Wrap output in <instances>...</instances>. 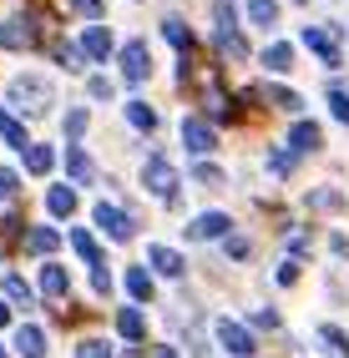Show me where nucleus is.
<instances>
[{
  "mask_svg": "<svg viewBox=\"0 0 349 358\" xmlns=\"http://www.w3.org/2000/svg\"><path fill=\"white\" fill-rule=\"evenodd\" d=\"M46 207H51V217H71L76 212V187H51V192H46Z\"/></svg>",
  "mask_w": 349,
  "mask_h": 358,
  "instance_id": "nucleus-23",
  "label": "nucleus"
},
{
  "mask_svg": "<svg viewBox=\"0 0 349 358\" xmlns=\"http://www.w3.org/2000/svg\"><path fill=\"white\" fill-rule=\"evenodd\" d=\"M314 333H319V343L329 348L334 358H349V333H344V328H334V323H319Z\"/></svg>",
  "mask_w": 349,
  "mask_h": 358,
  "instance_id": "nucleus-24",
  "label": "nucleus"
},
{
  "mask_svg": "<svg viewBox=\"0 0 349 358\" xmlns=\"http://www.w3.org/2000/svg\"><path fill=\"white\" fill-rule=\"evenodd\" d=\"M289 166H294V152H268V172L273 177H289Z\"/></svg>",
  "mask_w": 349,
  "mask_h": 358,
  "instance_id": "nucleus-40",
  "label": "nucleus"
},
{
  "mask_svg": "<svg viewBox=\"0 0 349 358\" xmlns=\"http://www.w3.org/2000/svg\"><path fill=\"white\" fill-rule=\"evenodd\" d=\"M15 192H20V177L11 172V166H0V202H11Z\"/></svg>",
  "mask_w": 349,
  "mask_h": 358,
  "instance_id": "nucleus-39",
  "label": "nucleus"
},
{
  "mask_svg": "<svg viewBox=\"0 0 349 358\" xmlns=\"http://www.w3.org/2000/svg\"><path fill=\"white\" fill-rule=\"evenodd\" d=\"M66 237H71V248L81 252V262H91V268H102V248H97V237H91L86 227H71Z\"/></svg>",
  "mask_w": 349,
  "mask_h": 358,
  "instance_id": "nucleus-21",
  "label": "nucleus"
},
{
  "mask_svg": "<svg viewBox=\"0 0 349 358\" xmlns=\"http://www.w3.org/2000/svg\"><path fill=\"white\" fill-rule=\"evenodd\" d=\"M142 187L152 197H162V202H177V187H182V177H177V166L162 157V152H152L147 162H142Z\"/></svg>",
  "mask_w": 349,
  "mask_h": 358,
  "instance_id": "nucleus-2",
  "label": "nucleus"
},
{
  "mask_svg": "<svg viewBox=\"0 0 349 358\" xmlns=\"http://www.w3.org/2000/svg\"><path fill=\"white\" fill-rule=\"evenodd\" d=\"M329 111H334V122H344V127H349V91L329 86Z\"/></svg>",
  "mask_w": 349,
  "mask_h": 358,
  "instance_id": "nucleus-35",
  "label": "nucleus"
},
{
  "mask_svg": "<svg viewBox=\"0 0 349 358\" xmlns=\"http://www.w3.org/2000/svg\"><path fill=\"white\" fill-rule=\"evenodd\" d=\"M228 257H248V237H228Z\"/></svg>",
  "mask_w": 349,
  "mask_h": 358,
  "instance_id": "nucleus-45",
  "label": "nucleus"
},
{
  "mask_svg": "<svg viewBox=\"0 0 349 358\" xmlns=\"http://www.w3.org/2000/svg\"><path fill=\"white\" fill-rule=\"evenodd\" d=\"M86 91H91L97 101H111V91H116V86H111L107 76H91V81H86Z\"/></svg>",
  "mask_w": 349,
  "mask_h": 358,
  "instance_id": "nucleus-41",
  "label": "nucleus"
},
{
  "mask_svg": "<svg viewBox=\"0 0 349 358\" xmlns=\"http://www.w3.org/2000/svg\"><path fill=\"white\" fill-rule=\"evenodd\" d=\"M66 177H71L76 187H91L97 182V162H91L81 147H66Z\"/></svg>",
  "mask_w": 349,
  "mask_h": 358,
  "instance_id": "nucleus-10",
  "label": "nucleus"
},
{
  "mask_svg": "<svg viewBox=\"0 0 349 358\" xmlns=\"http://www.w3.org/2000/svg\"><path fill=\"white\" fill-rule=\"evenodd\" d=\"M182 147L207 157V152H218V127L213 122H203V116H182Z\"/></svg>",
  "mask_w": 349,
  "mask_h": 358,
  "instance_id": "nucleus-4",
  "label": "nucleus"
},
{
  "mask_svg": "<svg viewBox=\"0 0 349 358\" xmlns=\"http://www.w3.org/2000/svg\"><path fill=\"white\" fill-rule=\"evenodd\" d=\"M218 51H228V56H238V61H243V56H248V45H243L238 31H218Z\"/></svg>",
  "mask_w": 349,
  "mask_h": 358,
  "instance_id": "nucleus-33",
  "label": "nucleus"
},
{
  "mask_svg": "<svg viewBox=\"0 0 349 358\" xmlns=\"http://www.w3.org/2000/svg\"><path fill=\"white\" fill-rule=\"evenodd\" d=\"M6 298H11V303H26V308H36V293H31V282L20 278V273H6Z\"/></svg>",
  "mask_w": 349,
  "mask_h": 358,
  "instance_id": "nucleus-29",
  "label": "nucleus"
},
{
  "mask_svg": "<svg viewBox=\"0 0 349 358\" xmlns=\"http://www.w3.org/2000/svg\"><path fill=\"white\" fill-rule=\"evenodd\" d=\"M127 122H132L137 131H147V136H152V131H157V111H152L147 101H127Z\"/></svg>",
  "mask_w": 349,
  "mask_h": 358,
  "instance_id": "nucleus-27",
  "label": "nucleus"
},
{
  "mask_svg": "<svg viewBox=\"0 0 349 358\" xmlns=\"http://www.w3.org/2000/svg\"><path fill=\"white\" fill-rule=\"evenodd\" d=\"M278 282H299V262H284V268H278Z\"/></svg>",
  "mask_w": 349,
  "mask_h": 358,
  "instance_id": "nucleus-46",
  "label": "nucleus"
},
{
  "mask_svg": "<svg viewBox=\"0 0 349 358\" xmlns=\"http://www.w3.org/2000/svg\"><path fill=\"white\" fill-rule=\"evenodd\" d=\"M116 333H122L127 343H142V338H147V318H142V308H116Z\"/></svg>",
  "mask_w": 349,
  "mask_h": 358,
  "instance_id": "nucleus-14",
  "label": "nucleus"
},
{
  "mask_svg": "<svg viewBox=\"0 0 349 358\" xmlns=\"http://www.w3.org/2000/svg\"><path fill=\"white\" fill-rule=\"evenodd\" d=\"M91 288H97V293H111V273H107V262H102L97 273H91Z\"/></svg>",
  "mask_w": 349,
  "mask_h": 358,
  "instance_id": "nucleus-43",
  "label": "nucleus"
},
{
  "mask_svg": "<svg viewBox=\"0 0 349 358\" xmlns=\"http://www.w3.org/2000/svg\"><path fill=\"white\" fill-rule=\"evenodd\" d=\"M248 20L264 26V31H273L278 26V0H248Z\"/></svg>",
  "mask_w": 349,
  "mask_h": 358,
  "instance_id": "nucleus-26",
  "label": "nucleus"
},
{
  "mask_svg": "<svg viewBox=\"0 0 349 358\" xmlns=\"http://www.w3.org/2000/svg\"><path fill=\"white\" fill-rule=\"evenodd\" d=\"M41 41V20L26 10V15H11L6 20V31H0V45H11V51H26V45Z\"/></svg>",
  "mask_w": 349,
  "mask_h": 358,
  "instance_id": "nucleus-6",
  "label": "nucleus"
},
{
  "mask_svg": "<svg viewBox=\"0 0 349 358\" xmlns=\"http://www.w3.org/2000/svg\"><path fill=\"white\" fill-rule=\"evenodd\" d=\"M253 328H278V313L273 308H253Z\"/></svg>",
  "mask_w": 349,
  "mask_h": 358,
  "instance_id": "nucleus-42",
  "label": "nucleus"
},
{
  "mask_svg": "<svg viewBox=\"0 0 349 358\" xmlns=\"http://www.w3.org/2000/svg\"><path fill=\"white\" fill-rule=\"evenodd\" d=\"M6 237H26V222H20V212H11V217H6Z\"/></svg>",
  "mask_w": 349,
  "mask_h": 358,
  "instance_id": "nucleus-44",
  "label": "nucleus"
},
{
  "mask_svg": "<svg viewBox=\"0 0 349 358\" xmlns=\"http://www.w3.org/2000/svg\"><path fill=\"white\" fill-rule=\"evenodd\" d=\"M66 6H71L76 15H86V20H102L107 15V0H66Z\"/></svg>",
  "mask_w": 349,
  "mask_h": 358,
  "instance_id": "nucleus-36",
  "label": "nucleus"
},
{
  "mask_svg": "<svg viewBox=\"0 0 349 358\" xmlns=\"http://www.w3.org/2000/svg\"><path fill=\"white\" fill-rule=\"evenodd\" d=\"M11 106L26 116H46L51 111V81L46 76H15L11 81Z\"/></svg>",
  "mask_w": 349,
  "mask_h": 358,
  "instance_id": "nucleus-1",
  "label": "nucleus"
},
{
  "mask_svg": "<svg viewBox=\"0 0 349 358\" xmlns=\"http://www.w3.org/2000/svg\"><path fill=\"white\" fill-rule=\"evenodd\" d=\"M188 182H198V187H207V192H213V187H223L228 177L218 172L213 162H198V166H188Z\"/></svg>",
  "mask_w": 349,
  "mask_h": 358,
  "instance_id": "nucleus-28",
  "label": "nucleus"
},
{
  "mask_svg": "<svg viewBox=\"0 0 349 358\" xmlns=\"http://www.w3.org/2000/svg\"><path fill=\"white\" fill-rule=\"evenodd\" d=\"M41 293L46 298H66V293H71V278H66L61 262H46V268H41Z\"/></svg>",
  "mask_w": 349,
  "mask_h": 358,
  "instance_id": "nucleus-18",
  "label": "nucleus"
},
{
  "mask_svg": "<svg viewBox=\"0 0 349 358\" xmlns=\"http://www.w3.org/2000/svg\"><path fill=\"white\" fill-rule=\"evenodd\" d=\"M81 131H86V111L76 106V111H66V147H76Z\"/></svg>",
  "mask_w": 349,
  "mask_h": 358,
  "instance_id": "nucleus-32",
  "label": "nucleus"
},
{
  "mask_svg": "<svg viewBox=\"0 0 349 358\" xmlns=\"http://www.w3.org/2000/svg\"><path fill=\"white\" fill-rule=\"evenodd\" d=\"M116 61H122V76H127L132 86H142V81L152 76V51H147V41H127Z\"/></svg>",
  "mask_w": 349,
  "mask_h": 358,
  "instance_id": "nucleus-5",
  "label": "nucleus"
},
{
  "mask_svg": "<svg viewBox=\"0 0 349 358\" xmlns=\"http://www.w3.org/2000/svg\"><path fill=\"white\" fill-rule=\"evenodd\" d=\"M0 323H11V308H6V298H0Z\"/></svg>",
  "mask_w": 349,
  "mask_h": 358,
  "instance_id": "nucleus-48",
  "label": "nucleus"
},
{
  "mask_svg": "<svg viewBox=\"0 0 349 358\" xmlns=\"http://www.w3.org/2000/svg\"><path fill=\"white\" fill-rule=\"evenodd\" d=\"M127 293H132V308H137V303H152V293H157L152 273H147V268H127Z\"/></svg>",
  "mask_w": 349,
  "mask_h": 358,
  "instance_id": "nucleus-19",
  "label": "nucleus"
},
{
  "mask_svg": "<svg viewBox=\"0 0 349 358\" xmlns=\"http://www.w3.org/2000/svg\"><path fill=\"white\" fill-rule=\"evenodd\" d=\"M233 222H228V212H203V217H193V227H188V237L193 243H207V237H223Z\"/></svg>",
  "mask_w": 349,
  "mask_h": 358,
  "instance_id": "nucleus-12",
  "label": "nucleus"
},
{
  "mask_svg": "<svg viewBox=\"0 0 349 358\" xmlns=\"http://www.w3.org/2000/svg\"><path fill=\"white\" fill-rule=\"evenodd\" d=\"M324 147V131L314 127V122H294V131H289V152H319Z\"/></svg>",
  "mask_w": 349,
  "mask_h": 358,
  "instance_id": "nucleus-17",
  "label": "nucleus"
},
{
  "mask_svg": "<svg viewBox=\"0 0 349 358\" xmlns=\"http://www.w3.org/2000/svg\"><path fill=\"white\" fill-rule=\"evenodd\" d=\"M76 358H116V353H111L102 338H81V343H76Z\"/></svg>",
  "mask_w": 349,
  "mask_h": 358,
  "instance_id": "nucleus-37",
  "label": "nucleus"
},
{
  "mask_svg": "<svg viewBox=\"0 0 349 358\" xmlns=\"http://www.w3.org/2000/svg\"><path fill=\"white\" fill-rule=\"evenodd\" d=\"M152 358H177V348H167V343H162V348H152Z\"/></svg>",
  "mask_w": 349,
  "mask_h": 358,
  "instance_id": "nucleus-47",
  "label": "nucleus"
},
{
  "mask_svg": "<svg viewBox=\"0 0 349 358\" xmlns=\"http://www.w3.org/2000/svg\"><path fill=\"white\" fill-rule=\"evenodd\" d=\"M20 157H26V172H31V177H46V172L56 166V152H51V147H36V141H31Z\"/></svg>",
  "mask_w": 349,
  "mask_h": 358,
  "instance_id": "nucleus-22",
  "label": "nucleus"
},
{
  "mask_svg": "<svg viewBox=\"0 0 349 358\" xmlns=\"http://www.w3.org/2000/svg\"><path fill=\"white\" fill-rule=\"evenodd\" d=\"M309 207H314V212H334V207H344V197L329 192V187H319V192H309Z\"/></svg>",
  "mask_w": 349,
  "mask_h": 358,
  "instance_id": "nucleus-31",
  "label": "nucleus"
},
{
  "mask_svg": "<svg viewBox=\"0 0 349 358\" xmlns=\"http://www.w3.org/2000/svg\"><path fill=\"white\" fill-rule=\"evenodd\" d=\"M56 61H61L66 71H81V66H86V56L76 51V45H71V41H61V45H56Z\"/></svg>",
  "mask_w": 349,
  "mask_h": 358,
  "instance_id": "nucleus-34",
  "label": "nucleus"
},
{
  "mask_svg": "<svg viewBox=\"0 0 349 358\" xmlns=\"http://www.w3.org/2000/svg\"><path fill=\"white\" fill-rule=\"evenodd\" d=\"M0 136H6V147H15V152L31 147V136H26V127H20V116L11 106H0Z\"/></svg>",
  "mask_w": 349,
  "mask_h": 358,
  "instance_id": "nucleus-16",
  "label": "nucleus"
},
{
  "mask_svg": "<svg viewBox=\"0 0 349 358\" xmlns=\"http://www.w3.org/2000/svg\"><path fill=\"white\" fill-rule=\"evenodd\" d=\"M299 41H304L309 51H314L324 66H329V71L344 61V56H339V41H334V31H324V26H304V36H299Z\"/></svg>",
  "mask_w": 349,
  "mask_h": 358,
  "instance_id": "nucleus-8",
  "label": "nucleus"
},
{
  "mask_svg": "<svg viewBox=\"0 0 349 358\" xmlns=\"http://www.w3.org/2000/svg\"><path fill=\"white\" fill-rule=\"evenodd\" d=\"M147 262H152L162 278H182V273H188V257H182L177 248H162V243H152V248H147Z\"/></svg>",
  "mask_w": 349,
  "mask_h": 358,
  "instance_id": "nucleus-9",
  "label": "nucleus"
},
{
  "mask_svg": "<svg viewBox=\"0 0 349 358\" xmlns=\"http://www.w3.org/2000/svg\"><path fill=\"white\" fill-rule=\"evenodd\" d=\"M15 358H46V333L36 323H20L15 328Z\"/></svg>",
  "mask_w": 349,
  "mask_h": 358,
  "instance_id": "nucleus-13",
  "label": "nucleus"
},
{
  "mask_svg": "<svg viewBox=\"0 0 349 358\" xmlns=\"http://www.w3.org/2000/svg\"><path fill=\"white\" fill-rule=\"evenodd\" d=\"M76 51H81V56H91V61H107V56H111V31H107V26H86Z\"/></svg>",
  "mask_w": 349,
  "mask_h": 358,
  "instance_id": "nucleus-11",
  "label": "nucleus"
},
{
  "mask_svg": "<svg viewBox=\"0 0 349 358\" xmlns=\"http://www.w3.org/2000/svg\"><path fill=\"white\" fill-rule=\"evenodd\" d=\"M0 358H6V348H0Z\"/></svg>",
  "mask_w": 349,
  "mask_h": 358,
  "instance_id": "nucleus-50",
  "label": "nucleus"
},
{
  "mask_svg": "<svg viewBox=\"0 0 349 358\" xmlns=\"http://www.w3.org/2000/svg\"><path fill=\"white\" fill-rule=\"evenodd\" d=\"M218 31H238V6L233 0H218Z\"/></svg>",
  "mask_w": 349,
  "mask_h": 358,
  "instance_id": "nucleus-38",
  "label": "nucleus"
},
{
  "mask_svg": "<svg viewBox=\"0 0 349 358\" xmlns=\"http://www.w3.org/2000/svg\"><path fill=\"white\" fill-rule=\"evenodd\" d=\"M122 358H142V353H137V348H132V353H122Z\"/></svg>",
  "mask_w": 349,
  "mask_h": 358,
  "instance_id": "nucleus-49",
  "label": "nucleus"
},
{
  "mask_svg": "<svg viewBox=\"0 0 349 358\" xmlns=\"http://www.w3.org/2000/svg\"><path fill=\"white\" fill-rule=\"evenodd\" d=\"M20 243H26V252L46 257V252H56V248H61V227H31L26 237H20Z\"/></svg>",
  "mask_w": 349,
  "mask_h": 358,
  "instance_id": "nucleus-15",
  "label": "nucleus"
},
{
  "mask_svg": "<svg viewBox=\"0 0 349 358\" xmlns=\"http://www.w3.org/2000/svg\"><path fill=\"white\" fill-rule=\"evenodd\" d=\"M264 96H268L273 106H284V111H299V106H304V101H299V96H294V91H289V86H278V81H273V86L264 91Z\"/></svg>",
  "mask_w": 349,
  "mask_h": 358,
  "instance_id": "nucleus-30",
  "label": "nucleus"
},
{
  "mask_svg": "<svg viewBox=\"0 0 349 358\" xmlns=\"http://www.w3.org/2000/svg\"><path fill=\"white\" fill-rule=\"evenodd\" d=\"M91 217H97V227L111 237V243H132V237H137V217H132V212H122L116 202H97Z\"/></svg>",
  "mask_w": 349,
  "mask_h": 358,
  "instance_id": "nucleus-3",
  "label": "nucleus"
},
{
  "mask_svg": "<svg viewBox=\"0 0 349 358\" xmlns=\"http://www.w3.org/2000/svg\"><path fill=\"white\" fill-rule=\"evenodd\" d=\"M162 36H167V41L177 45V51H182V56H193V31L182 26L177 15H167V20H162Z\"/></svg>",
  "mask_w": 349,
  "mask_h": 358,
  "instance_id": "nucleus-25",
  "label": "nucleus"
},
{
  "mask_svg": "<svg viewBox=\"0 0 349 358\" xmlns=\"http://www.w3.org/2000/svg\"><path fill=\"white\" fill-rule=\"evenodd\" d=\"M213 333H218V343H223L233 358H248V353H259V348H253V333H248L243 323H233V318H218V323H213Z\"/></svg>",
  "mask_w": 349,
  "mask_h": 358,
  "instance_id": "nucleus-7",
  "label": "nucleus"
},
{
  "mask_svg": "<svg viewBox=\"0 0 349 358\" xmlns=\"http://www.w3.org/2000/svg\"><path fill=\"white\" fill-rule=\"evenodd\" d=\"M264 66L273 71V76H284V71L294 66V45H289V41H273V45H264Z\"/></svg>",
  "mask_w": 349,
  "mask_h": 358,
  "instance_id": "nucleus-20",
  "label": "nucleus"
}]
</instances>
